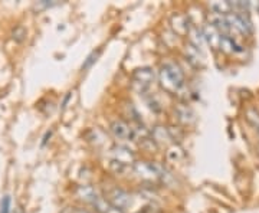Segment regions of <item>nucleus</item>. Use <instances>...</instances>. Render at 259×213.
<instances>
[{
    "label": "nucleus",
    "mask_w": 259,
    "mask_h": 213,
    "mask_svg": "<svg viewBox=\"0 0 259 213\" xmlns=\"http://www.w3.org/2000/svg\"><path fill=\"white\" fill-rule=\"evenodd\" d=\"M158 81L160 85L170 94H176L179 92L183 85H184V74L182 71V68L171 61L164 62L160 66L158 71Z\"/></svg>",
    "instance_id": "nucleus-1"
},
{
    "label": "nucleus",
    "mask_w": 259,
    "mask_h": 213,
    "mask_svg": "<svg viewBox=\"0 0 259 213\" xmlns=\"http://www.w3.org/2000/svg\"><path fill=\"white\" fill-rule=\"evenodd\" d=\"M133 170L140 180H143L152 186L158 182H164V177L168 176L167 170L163 166L153 163V161H136L133 166Z\"/></svg>",
    "instance_id": "nucleus-2"
},
{
    "label": "nucleus",
    "mask_w": 259,
    "mask_h": 213,
    "mask_svg": "<svg viewBox=\"0 0 259 213\" xmlns=\"http://www.w3.org/2000/svg\"><path fill=\"white\" fill-rule=\"evenodd\" d=\"M153 81H154V71L150 66L136 69L131 76L133 87L137 88L138 91H144L146 88H149Z\"/></svg>",
    "instance_id": "nucleus-3"
},
{
    "label": "nucleus",
    "mask_w": 259,
    "mask_h": 213,
    "mask_svg": "<svg viewBox=\"0 0 259 213\" xmlns=\"http://www.w3.org/2000/svg\"><path fill=\"white\" fill-rule=\"evenodd\" d=\"M109 131L118 140H134L137 137V130L133 128L131 125H128L122 120L112 121L111 125H109Z\"/></svg>",
    "instance_id": "nucleus-4"
},
{
    "label": "nucleus",
    "mask_w": 259,
    "mask_h": 213,
    "mask_svg": "<svg viewBox=\"0 0 259 213\" xmlns=\"http://www.w3.org/2000/svg\"><path fill=\"white\" fill-rule=\"evenodd\" d=\"M107 200L109 202L111 206L120 209V211H124L127 209L128 206H131L133 203V199H131V195L127 193L125 190L122 189H112L111 192H108V196H107Z\"/></svg>",
    "instance_id": "nucleus-5"
},
{
    "label": "nucleus",
    "mask_w": 259,
    "mask_h": 213,
    "mask_svg": "<svg viewBox=\"0 0 259 213\" xmlns=\"http://www.w3.org/2000/svg\"><path fill=\"white\" fill-rule=\"evenodd\" d=\"M111 154H112V161L120 164V166H134L136 163V156L134 153L125 147V146H114L111 149Z\"/></svg>",
    "instance_id": "nucleus-6"
},
{
    "label": "nucleus",
    "mask_w": 259,
    "mask_h": 213,
    "mask_svg": "<svg viewBox=\"0 0 259 213\" xmlns=\"http://www.w3.org/2000/svg\"><path fill=\"white\" fill-rule=\"evenodd\" d=\"M226 20L229 22V25L232 26V29H236L242 33H249L252 30V25L251 20L248 19V16L238 13V12H230L229 15L225 16Z\"/></svg>",
    "instance_id": "nucleus-7"
},
{
    "label": "nucleus",
    "mask_w": 259,
    "mask_h": 213,
    "mask_svg": "<svg viewBox=\"0 0 259 213\" xmlns=\"http://www.w3.org/2000/svg\"><path fill=\"white\" fill-rule=\"evenodd\" d=\"M76 195L78 198L85 202V203H90L91 206L95 203V200L100 198V193L92 187V186H79L78 190H76Z\"/></svg>",
    "instance_id": "nucleus-8"
},
{
    "label": "nucleus",
    "mask_w": 259,
    "mask_h": 213,
    "mask_svg": "<svg viewBox=\"0 0 259 213\" xmlns=\"http://www.w3.org/2000/svg\"><path fill=\"white\" fill-rule=\"evenodd\" d=\"M171 28L174 29L177 35H187L190 25L184 15H174L171 16Z\"/></svg>",
    "instance_id": "nucleus-9"
},
{
    "label": "nucleus",
    "mask_w": 259,
    "mask_h": 213,
    "mask_svg": "<svg viewBox=\"0 0 259 213\" xmlns=\"http://www.w3.org/2000/svg\"><path fill=\"white\" fill-rule=\"evenodd\" d=\"M187 35H189V39H190L193 48H196L198 51H199V49H203L206 39H205V35H203V30H202V29L195 28V26H190Z\"/></svg>",
    "instance_id": "nucleus-10"
},
{
    "label": "nucleus",
    "mask_w": 259,
    "mask_h": 213,
    "mask_svg": "<svg viewBox=\"0 0 259 213\" xmlns=\"http://www.w3.org/2000/svg\"><path fill=\"white\" fill-rule=\"evenodd\" d=\"M203 35H205V39L210 44L212 48H219L222 35L217 32V29H216L212 23H209V25H206V26L203 28Z\"/></svg>",
    "instance_id": "nucleus-11"
},
{
    "label": "nucleus",
    "mask_w": 259,
    "mask_h": 213,
    "mask_svg": "<svg viewBox=\"0 0 259 213\" xmlns=\"http://www.w3.org/2000/svg\"><path fill=\"white\" fill-rule=\"evenodd\" d=\"M152 137H153V143L155 144H167L171 137H170V133H168V128L166 127H155L152 133Z\"/></svg>",
    "instance_id": "nucleus-12"
},
{
    "label": "nucleus",
    "mask_w": 259,
    "mask_h": 213,
    "mask_svg": "<svg viewBox=\"0 0 259 213\" xmlns=\"http://www.w3.org/2000/svg\"><path fill=\"white\" fill-rule=\"evenodd\" d=\"M176 114L179 117V120L184 124H189L195 120V112L187 106H179L176 108Z\"/></svg>",
    "instance_id": "nucleus-13"
},
{
    "label": "nucleus",
    "mask_w": 259,
    "mask_h": 213,
    "mask_svg": "<svg viewBox=\"0 0 259 213\" xmlns=\"http://www.w3.org/2000/svg\"><path fill=\"white\" fill-rule=\"evenodd\" d=\"M219 48L226 53H233L239 52L241 48L235 44V41L229 36H222L220 38V44H219Z\"/></svg>",
    "instance_id": "nucleus-14"
},
{
    "label": "nucleus",
    "mask_w": 259,
    "mask_h": 213,
    "mask_svg": "<svg viewBox=\"0 0 259 213\" xmlns=\"http://www.w3.org/2000/svg\"><path fill=\"white\" fill-rule=\"evenodd\" d=\"M210 9H212L214 13L220 15V16H226V15L230 13L232 6H230L229 1H216V3H213V4L210 6Z\"/></svg>",
    "instance_id": "nucleus-15"
},
{
    "label": "nucleus",
    "mask_w": 259,
    "mask_h": 213,
    "mask_svg": "<svg viewBox=\"0 0 259 213\" xmlns=\"http://www.w3.org/2000/svg\"><path fill=\"white\" fill-rule=\"evenodd\" d=\"M246 118H248V121L257 128V131L259 133V112L257 109H254V108H251V109H248L246 111Z\"/></svg>",
    "instance_id": "nucleus-16"
},
{
    "label": "nucleus",
    "mask_w": 259,
    "mask_h": 213,
    "mask_svg": "<svg viewBox=\"0 0 259 213\" xmlns=\"http://www.w3.org/2000/svg\"><path fill=\"white\" fill-rule=\"evenodd\" d=\"M0 213H10V196H4L0 203Z\"/></svg>",
    "instance_id": "nucleus-17"
},
{
    "label": "nucleus",
    "mask_w": 259,
    "mask_h": 213,
    "mask_svg": "<svg viewBox=\"0 0 259 213\" xmlns=\"http://www.w3.org/2000/svg\"><path fill=\"white\" fill-rule=\"evenodd\" d=\"M25 36H26V30H25L22 26H17V28L13 30V39H16L17 42H20Z\"/></svg>",
    "instance_id": "nucleus-18"
},
{
    "label": "nucleus",
    "mask_w": 259,
    "mask_h": 213,
    "mask_svg": "<svg viewBox=\"0 0 259 213\" xmlns=\"http://www.w3.org/2000/svg\"><path fill=\"white\" fill-rule=\"evenodd\" d=\"M98 55H100V51H98L97 53H95V52L91 53V55L88 56V61H87V62H85V63L82 65V69H87V68H90V66H91V65L94 63V61H97V56H98Z\"/></svg>",
    "instance_id": "nucleus-19"
},
{
    "label": "nucleus",
    "mask_w": 259,
    "mask_h": 213,
    "mask_svg": "<svg viewBox=\"0 0 259 213\" xmlns=\"http://www.w3.org/2000/svg\"><path fill=\"white\" fill-rule=\"evenodd\" d=\"M63 213H91V212H88L87 209H79V208H68V209H65V212Z\"/></svg>",
    "instance_id": "nucleus-20"
},
{
    "label": "nucleus",
    "mask_w": 259,
    "mask_h": 213,
    "mask_svg": "<svg viewBox=\"0 0 259 213\" xmlns=\"http://www.w3.org/2000/svg\"><path fill=\"white\" fill-rule=\"evenodd\" d=\"M140 213H154V212H152V211H149V208H146L143 212H140Z\"/></svg>",
    "instance_id": "nucleus-21"
}]
</instances>
